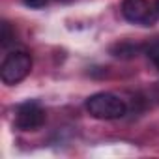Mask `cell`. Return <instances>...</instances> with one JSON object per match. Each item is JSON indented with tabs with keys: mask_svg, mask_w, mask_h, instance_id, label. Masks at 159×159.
<instances>
[{
	"mask_svg": "<svg viewBox=\"0 0 159 159\" xmlns=\"http://www.w3.org/2000/svg\"><path fill=\"white\" fill-rule=\"evenodd\" d=\"M49 0H25V4L28 8H34V10H39V8H45Z\"/></svg>",
	"mask_w": 159,
	"mask_h": 159,
	"instance_id": "ba28073f",
	"label": "cell"
},
{
	"mask_svg": "<svg viewBox=\"0 0 159 159\" xmlns=\"http://www.w3.org/2000/svg\"><path fill=\"white\" fill-rule=\"evenodd\" d=\"M45 122V111L38 101H26L19 105L15 114V127L21 131H36Z\"/></svg>",
	"mask_w": 159,
	"mask_h": 159,
	"instance_id": "277c9868",
	"label": "cell"
},
{
	"mask_svg": "<svg viewBox=\"0 0 159 159\" xmlns=\"http://www.w3.org/2000/svg\"><path fill=\"white\" fill-rule=\"evenodd\" d=\"M122 15L140 26H153L159 13L155 11V6L150 4L148 0H124L122 2Z\"/></svg>",
	"mask_w": 159,
	"mask_h": 159,
	"instance_id": "3957f363",
	"label": "cell"
},
{
	"mask_svg": "<svg viewBox=\"0 0 159 159\" xmlns=\"http://www.w3.org/2000/svg\"><path fill=\"white\" fill-rule=\"evenodd\" d=\"M13 39H15V34L11 32L10 23L8 21H2V34H0V45H2V49H6Z\"/></svg>",
	"mask_w": 159,
	"mask_h": 159,
	"instance_id": "52a82bcc",
	"label": "cell"
},
{
	"mask_svg": "<svg viewBox=\"0 0 159 159\" xmlns=\"http://www.w3.org/2000/svg\"><path fill=\"white\" fill-rule=\"evenodd\" d=\"M86 111L90 116H94L98 120H118V118L125 116L127 103L116 94L99 92L86 99Z\"/></svg>",
	"mask_w": 159,
	"mask_h": 159,
	"instance_id": "6da1fadb",
	"label": "cell"
},
{
	"mask_svg": "<svg viewBox=\"0 0 159 159\" xmlns=\"http://www.w3.org/2000/svg\"><path fill=\"white\" fill-rule=\"evenodd\" d=\"M32 58L26 51H11L6 54L2 66H0V79L4 84H17L30 73Z\"/></svg>",
	"mask_w": 159,
	"mask_h": 159,
	"instance_id": "7a4b0ae2",
	"label": "cell"
},
{
	"mask_svg": "<svg viewBox=\"0 0 159 159\" xmlns=\"http://www.w3.org/2000/svg\"><path fill=\"white\" fill-rule=\"evenodd\" d=\"M150 98H153V99L159 101V83H155V84L150 88Z\"/></svg>",
	"mask_w": 159,
	"mask_h": 159,
	"instance_id": "9c48e42d",
	"label": "cell"
},
{
	"mask_svg": "<svg viewBox=\"0 0 159 159\" xmlns=\"http://www.w3.org/2000/svg\"><path fill=\"white\" fill-rule=\"evenodd\" d=\"M153 6H155V11L159 13V0H155V2H153Z\"/></svg>",
	"mask_w": 159,
	"mask_h": 159,
	"instance_id": "30bf717a",
	"label": "cell"
},
{
	"mask_svg": "<svg viewBox=\"0 0 159 159\" xmlns=\"http://www.w3.org/2000/svg\"><path fill=\"white\" fill-rule=\"evenodd\" d=\"M140 51H144V45H139V43H133V41H118L111 47V54L116 56V58H122V60H129V58H135Z\"/></svg>",
	"mask_w": 159,
	"mask_h": 159,
	"instance_id": "5b68a950",
	"label": "cell"
},
{
	"mask_svg": "<svg viewBox=\"0 0 159 159\" xmlns=\"http://www.w3.org/2000/svg\"><path fill=\"white\" fill-rule=\"evenodd\" d=\"M144 52L148 54V58L152 60V64L157 67L159 71V38H153L152 41H148L144 45Z\"/></svg>",
	"mask_w": 159,
	"mask_h": 159,
	"instance_id": "8992f818",
	"label": "cell"
}]
</instances>
